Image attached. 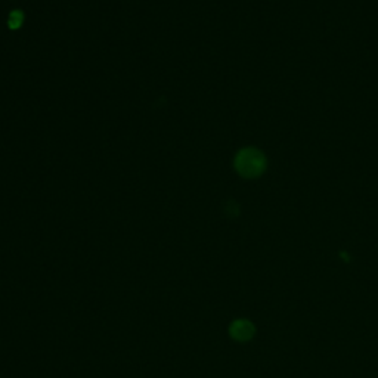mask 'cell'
I'll list each match as a JSON object with an SVG mask.
<instances>
[{
    "instance_id": "3",
    "label": "cell",
    "mask_w": 378,
    "mask_h": 378,
    "mask_svg": "<svg viewBox=\"0 0 378 378\" xmlns=\"http://www.w3.org/2000/svg\"><path fill=\"white\" fill-rule=\"evenodd\" d=\"M23 21H24V15L21 11H14L11 12L9 15V19H8V26L9 28L12 30H16L23 26Z\"/></svg>"
},
{
    "instance_id": "1",
    "label": "cell",
    "mask_w": 378,
    "mask_h": 378,
    "mask_svg": "<svg viewBox=\"0 0 378 378\" xmlns=\"http://www.w3.org/2000/svg\"><path fill=\"white\" fill-rule=\"evenodd\" d=\"M235 169L244 177H257L266 169V157L256 148H244L235 157Z\"/></svg>"
},
{
    "instance_id": "2",
    "label": "cell",
    "mask_w": 378,
    "mask_h": 378,
    "mask_svg": "<svg viewBox=\"0 0 378 378\" xmlns=\"http://www.w3.org/2000/svg\"><path fill=\"white\" fill-rule=\"evenodd\" d=\"M231 335L233 340L236 342H248L253 338L254 332H256V328L254 325L247 321V320H240V321H235L232 325H231Z\"/></svg>"
}]
</instances>
